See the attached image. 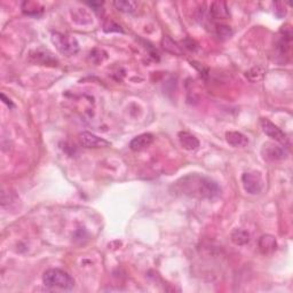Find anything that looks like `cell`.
Here are the masks:
<instances>
[{
	"label": "cell",
	"mask_w": 293,
	"mask_h": 293,
	"mask_svg": "<svg viewBox=\"0 0 293 293\" xmlns=\"http://www.w3.org/2000/svg\"><path fill=\"white\" fill-rule=\"evenodd\" d=\"M87 5L91 6V7H93L94 8L93 11L98 12V11H100L98 8H101L102 5H103V4H102V2H87Z\"/></svg>",
	"instance_id": "44dd1931"
},
{
	"label": "cell",
	"mask_w": 293,
	"mask_h": 293,
	"mask_svg": "<svg viewBox=\"0 0 293 293\" xmlns=\"http://www.w3.org/2000/svg\"><path fill=\"white\" fill-rule=\"evenodd\" d=\"M79 142L85 148H105L110 146L109 141L102 139L91 132H83L79 134Z\"/></svg>",
	"instance_id": "52a82bcc"
},
{
	"label": "cell",
	"mask_w": 293,
	"mask_h": 293,
	"mask_svg": "<svg viewBox=\"0 0 293 293\" xmlns=\"http://www.w3.org/2000/svg\"><path fill=\"white\" fill-rule=\"evenodd\" d=\"M44 6L36 1H24L22 4V12L25 15L32 16V18H39L44 14Z\"/></svg>",
	"instance_id": "5bb4252c"
},
{
	"label": "cell",
	"mask_w": 293,
	"mask_h": 293,
	"mask_svg": "<svg viewBox=\"0 0 293 293\" xmlns=\"http://www.w3.org/2000/svg\"><path fill=\"white\" fill-rule=\"evenodd\" d=\"M262 155L263 158L267 160H283L288 156V150L284 147L278 146L275 143H265L262 148Z\"/></svg>",
	"instance_id": "8992f818"
},
{
	"label": "cell",
	"mask_w": 293,
	"mask_h": 293,
	"mask_svg": "<svg viewBox=\"0 0 293 293\" xmlns=\"http://www.w3.org/2000/svg\"><path fill=\"white\" fill-rule=\"evenodd\" d=\"M263 76H265V69L261 67H254L252 68L251 70L246 72V78H248L249 80L253 81V83L261 80Z\"/></svg>",
	"instance_id": "e0dca14e"
},
{
	"label": "cell",
	"mask_w": 293,
	"mask_h": 293,
	"mask_svg": "<svg viewBox=\"0 0 293 293\" xmlns=\"http://www.w3.org/2000/svg\"><path fill=\"white\" fill-rule=\"evenodd\" d=\"M163 47L164 49H166L167 52L170 53H173V54H181V49H180V46H177L176 42H174L172 39L169 38V37H164L163 38Z\"/></svg>",
	"instance_id": "ac0fdd59"
},
{
	"label": "cell",
	"mask_w": 293,
	"mask_h": 293,
	"mask_svg": "<svg viewBox=\"0 0 293 293\" xmlns=\"http://www.w3.org/2000/svg\"><path fill=\"white\" fill-rule=\"evenodd\" d=\"M259 250L261 251L263 254H269L276 251L277 249V242H276L275 237L272 235H263L260 237L258 242Z\"/></svg>",
	"instance_id": "8fae6325"
},
{
	"label": "cell",
	"mask_w": 293,
	"mask_h": 293,
	"mask_svg": "<svg viewBox=\"0 0 293 293\" xmlns=\"http://www.w3.org/2000/svg\"><path fill=\"white\" fill-rule=\"evenodd\" d=\"M210 15L215 20H227L229 19L230 13L226 2L215 1L210 6Z\"/></svg>",
	"instance_id": "30bf717a"
},
{
	"label": "cell",
	"mask_w": 293,
	"mask_h": 293,
	"mask_svg": "<svg viewBox=\"0 0 293 293\" xmlns=\"http://www.w3.org/2000/svg\"><path fill=\"white\" fill-rule=\"evenodd\" d=\"M154 136L150 133H143L134 137L130 142V148L133 151H142L147 149L148 147L151 146L154 142Z\"/></svg>",
	"instance_id": "9c48e42d"
},
{
	"label": "cell",
	"mask_w": 293,
	"mask_h": 293,
	"mask_svg": "<svg viewBox=\"0 0 293 293\" xmlns=\"http://www.w3.org/2000/svg\"><path fill=\"white\" fill-rule=\"evenodd\" d=\"M52 42L58 49L59 53L65 57H72L79 52V44L77 39L70 35L61 34V32H53Z\"/></svg>",
	"instance_id": "3957f363"
},
{
	"label": "cell",
	"mask_w": 293,
	"mask_h": 293,
	"mask_svg": "<svg viewBox=\"0 0 293 293\" xmlns=\"http://www.w3.org/2000/svg\"><path fill=\"white\" fill-rule=\"evenodd\" d=\"M174 192L193 198L213 199L221 194V188L215 181L200 174H188L181 177L173 186Z\"/></svg>",
	"instance_id": "6da1fadb"
},
{
	"label": "cell",
	"mask_w": 293,
	"mask_h": 293,
	"mask_svg": "<svg viewBox=\"0 0 293 293\" xmlns=\"http://www.w3.org/2000/svg\"><path fill=\"white\" fill-rule=\"evenodd\" d=\"M114 5L118 11L123 13H133L137 6L136 1H131V0H128V1L127 0H117L114 2Z\"/></svg>",
	"instance_id": "2e32d148"
},
{
	"label": "cell",
	"mask_w": 293,
	"mask_h": 293,
	"mask_svg": "<svg viewBox=\"0 0 293 293\" xmlns=\"http://www.w3.org/2000/svg\"><path fill=\"white\" fill-rule=\"evenodd\" d=\"M291 45H292V31L291 28H284L282 26L281 31L278 35L277 40V49L281 53V55H289L291 52Z\"/></svg>",
	"instance_id": "ba28073f"
},
{
	"label": "cell",
	"mask_w": 293,
	"mask_h": 293,
	"mask_svg": "<svg viewBox=\"0 0 293 293\" xmlns=\"http://www.w3.org/2000/svg\"><path fill=\"white\" fill-rule=\"evenodd\" d=\"M243 187L250 195H259L263 189V180L256 172H246L242 176Z\"/></svg>",
	"instance_id": "277c9868"
},
{
	"label": "cell",
	"mask_w": 293,
	"mask_h": 293,
	"mask_svg": "<svg viewBox=\"0 0 293 293\" xmlns=\"http://www.w3.org/2000/svg\"><path fill=\"white\" fill-rule=\"evenodd\" d=\"M226 140L230 146L235 148H243L248 146L249 139L241 132H228L226 134Z\"/></svg>",
	"instance_id": "4fadbf2b"
},
{
	"label": "cell",
	"mask_w": 293,
	"mask_h": 293,
	"mask_svg": "<svg viewBox=\"0 0 293 293\" xmlns=\"http://www.w3.org/2000/svg\"><path fill=\"white\" fill-rule=\"evenodd\" d=\"M274 6H275L274 12H275L276 16H278V18H283V16H285L286 9H285V6L283 2H275Z\"/></svg>",
	"instance_id": "ffe728a7"
},
{
	"label": "cell",
	"mask_w": 293,
	"mask_h": 293,
	"mask_svg": "<svg viewBox=\"0 0 293 293\" xmlns=\"http://www.w3.org/2000/svg\"><path fill=\"white\" fill-rule=\"evenodd\" d=\"M179 141L183 149L193 151L196 150L199 147V141L195 136L190 134L189 132H180L179 133Z\"/></svg>",
	"instance_id": "7c38bea8"
},
{
	"label": "cell",
	"mask_w": 293,
	"mask_h": 293,
	"mask_svg": "<svg viewBox=\"0 0 293 293\" xmlns=\"http://www.w3.org/2000/svg\"><path fill=\"white\" fill-rule=\"evenodd\" d=\"M42 283L51 289H59L69 291L75 286V279L62 269H48L42 275Z\"/></svg>",
	"instance_id": "7a4b0ae2"
},
{
	"label": "cell",
	"mask_w": 293,
	"mask_h": 293,
	"mask_svg": "<svg viewBox=\"0 0 293 293\" xmlns=\"http://www.w3.org/2000/svg\"><path fill=\"white\" fill-rule=\"evenodd\" d=\"M215 34L220 39H221V40H225V39H228L232 37L233 30H232V28L228 25L219 24V25H216V28H215Z\"/></svg>",
	"instance_id": "d6986e66"
},
{
	"label": "cell",
	"mask_w": 293,
	"mask_h": 293,
	"mask_svg": "<svg viewBox=\"0 0 293 293\" xmlns=\"http://www.w3.org/2000/svg\"><path fill=\"white\" fill-rule=\"evenodd\" d=\"M1 98L4 100V102L8 105V107H13V103L11 102V100H8V98L5 97V94H1Z\"/></svg>",
	"instance_id": "7402d4cb"
},
{
	"label": "cell",
	"mask_w": 293,
	"mask_h": 293,
	"mask_svg": "<svg viewBox=\"0 0 293 293\" xmlns=\"http://www.w3.org/2000/svg\"><path fill=\"white\" fill-rule=\"evenodd\" d=\"M260 123H261L262 131L266 136H268L271 139L277 141V142H279V143L285 144L286 142H288L286 134L278 126H276L274 123H272L271 120L266 119V118H262Z\"/></svg>",
	"instance_id": "5b68a950"
},
{
	"label": "cell",
	"mask_w": 293,
	"mask_h": 293,
	"mask_svg": "<svg viewBox=\"0 0 293 293\" xmlns=\"http://www.w3.org/2000/svg\"><path fill=\"white\" fill-rule=\"evenodd\" d=\"M230 238L234 244L236 245H245L250 242V235L248 232L243 229H235L233 230L232 235H230Z\"/></svg>",
	"instance_id": "9a60e30c"
}]
</instances>
